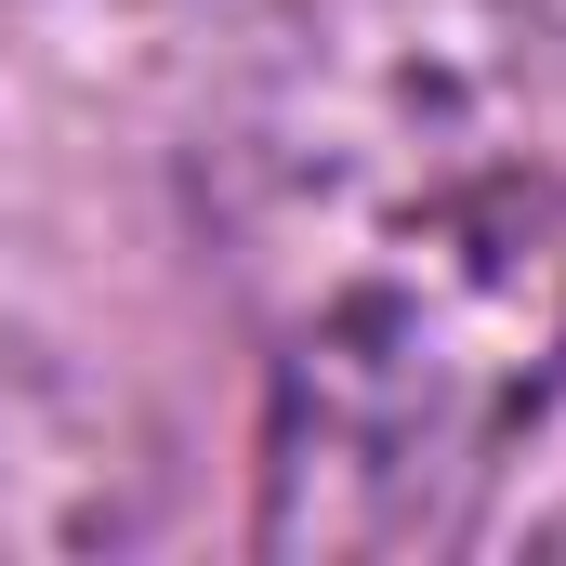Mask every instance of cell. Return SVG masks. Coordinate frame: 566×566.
<instances>
[{
  "mask_svg": "<svg viewBox=\"0 0 566 566\" xmlns=\"http://www.w3.org/2000/svg\"><path fill=\"white\" fill-rule=\"evenodd\" d=\"M185 211L264 356V554H461L566 382V27L264 0L198 93Z\"/></svg>",
  "mask_w": 566,
  "mask_h": 566,
  "instance_id": "cell-1",
  "label": "cell"
},
{
  "mask_svg": "<svg viewBox=\"0 0 566 566\" xmlns=\"http://www.w3.org/2000/svg\"><path fill=\"white\" fill-rule=\"evenodd\" d=\"M554 554H566V527H554Z\"/></svg>",
  "mask_w": 566,
  "mask_h": 566,
  "instance_id": "cell-2",
  "label": "cell"
}]
</instances>
